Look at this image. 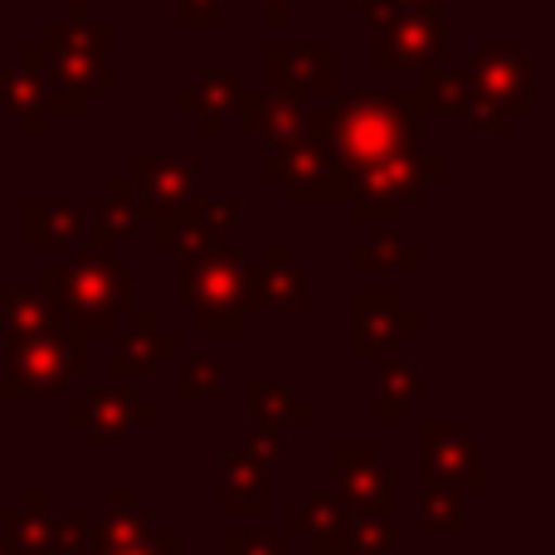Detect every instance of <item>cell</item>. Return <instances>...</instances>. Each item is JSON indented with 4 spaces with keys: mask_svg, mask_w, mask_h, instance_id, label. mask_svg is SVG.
Instances as JSON below:
<instances>
[{
    "mask_svg": "<svg viewBox=\"0 0 555 555\" xmlns=\"http://www.w3.org/2000/svg\"><path fill=\"white\" fill-rule=\"evenodd\" d=\"M420 117L424 113L414 93H341L336 113L307 117V137L332 146L346 171H356L365 162L410 152L420 137Z\"/></svg>",
    "mask_w": 555,
    "mask_h": 555,
    "instance_id": "6da1fadb",
    "label": "cell"
},
{
    "mask_svg": "<svg viewBox=\"0 0 555 555\" xmlns=\"http://www.w3.org/2000/svg\"><path fill=\"white\" fill-rule=\"evenodd\" d=\"M44 297L59 312V322L88 336L113 332L137 307L132 278H127L122 263L103 249H83V244H78V254H68L64 263H54L44 273Z\"/></svg>",
    "mask_w": 555,
    "mask_h": 555,
    "instance_id": "7a4b0ae2",
    "label": "cell"
},
{
    "mask_svg": "<svg viewBox=\"0 0 555 555\" xmlns=\"http://www.w3.org/2000/svg\"><path fill=\"white\" fill-rule=\"evenodd\" d=\"M244 283H249V259L224 240L176 254V293L210 336H244V326H249Z\"/></svg>",
    "mask_w": 555,
    "mask_h": 555,
    "instance_id": "3957f363",
    "label": "cell"
},
{
    "mask_svg": "<svg viewBox=\"0 0 555 555\" xmlns=\"http://www.w3.org/2000/svg\"><path fill=\"white\" fill-rule=\"evenodd\" d=\"M93 336L64 326L49 341H29V346H5V375H0V400L10 404H29V400H54L68 395L78 380L88 375L93 361Z\"/></svg>",
    "mask_w": 555,
    "mask_h": 555,
    "instance_id": "277c9868",
    "label": "cell"
},
{
    "mask_svg": "<svg viewBox=\"0 0 555 555\" xmlns=\"http://www.w3.org/2000/svg\"><path fill=\"white\" fill-rule=\"evenodd\" d=\"M443 176V156H420L410 152H395L380 156V162H365L351 171V220L356 224H390L400 220V210H410L414 201L424 195V185L439 181Z\"/></svg>",
    "mask_w": 555,
    "mask_h": 555,
    "instance_id": "5b68a950",
    "label": "cell"
},
{
    "mask_svg": "<svg viewBox=\"0 0 555 555\" xmlns=\"http://www.w3.org/2000/svg\"><path fill=\"white\" fill-rule=\"evenodd\" d=\"M269 181L283 185L293 201H346L351 195V171L341 166V156L307 132L269 156Z\"/></svg>",
    "mask_w": 555,
    "mask_h": 555,
    "instance_id": "8992f818",
    "label": "cell"
},
{
    "mask_svg": "<svg viewBox=\"0 0 555 555\" xmlns=\"http://www.w3.org/2000/svg\"><path fill=\"white\" fill-rule=\"evenodd\" d=\"M64 420L88 429L93 443H127L137 429L156 424V404L146 395H137L132 380H107L93 385L88 395H78V400H68Z\"/></svg>",
    "mask_w": 555,
    "mask_h": 555,
    "instance_id": "52a82bcc",
    "label": "cell"
},
{
    "mask_svg": "<svg viewBox=\"0 0 555 555\" xmlns=\"http://www.w3.org/2000/svg\"><path fill=\"white\" fill-rule=\"evenodd\" d=\"M351 312H356V336H351V351L375 361V356L395 351L400 341L424 332V312H414L400 293L390 287H365V293L351 297Z\"/></svg>",
    "mask_w": 555,
    "mask_h": 555,
    "instance_id": "ba28073f",
    "label": "cell"
},
{
    "mask_svg": "<svg viewBox=\"0 0 555 555\" xmlns=\"http://www.w3.org/2000/svg\"><path fill=\"white\" fill-rule=\"evenodd\" d=\"M244 307L263 317H302L312 312V283L293 263L283 244H273L259 263H249V283H244Z\"/></svg>",
    "mask_w": 555,
    "mask_h": 555,
    "instance_id": "9c48e42d",
    "label": "cell"
},
{
    "mask_svg": "<svg viewBox=\"0 0 555 555\" xmlns=\"http://www.w3.org/2000/svg\"><path fill=\"white\" fill-rule=\"evenodd\" d=\"M420 468L429 478H443V482H459L463 492H482L492 488V473H488V459H482L478 439L463 434L459 424H439L429 420L420 434Z\"/></svg>",
    "mask_w": 555,
    "mask_h": 555,
    "instance_id": "30bf717a",
    "label": "cell"
},
{
    "mask_svg": "<svg viewBox=\"0 0 555 555\" xmlns=\"http://www.w3.org/2000/svg\"><path fill=\"white\" fill-rule=\"evenodd\" d=\"M332 478L336 492L351 502L356 512L375 507V512H400V482L385 468V459L371 449V443H336L332 449Z\"/></svg>",
    "mask_w": 555,
    "mask_h": 555,
    "instance_id": "8fae6325",
    "label": "cell"
},
{
    "mask_svg": "<svg viewBox=\"0 0 555 555\" xmlns=\"http://www.w3.org/2000/svg\"><path fill=\"white\" fill-rule=\"evenodd\" d=\"M468 88L478 103H492L502 113H531V93H537V74H531V59L517 49H482L473 54V64L463 68Z\"/></svg>",
    "mask_w": 555,
    "mask_h": 555,
    "instance_id": "7c38bea8",
    "label": "cell"
},
{
    "mask_svg": "<svg viewBox=\"0 0 555 555\" xmlns=\"http://www.w3.org/2000/svg\"><path fill=\"white\" fill-rule=\"evenodd\" d=\"M234 220H240L234 201H201V195H185L181 205L152 215L156 244L166 254H191V249H205V244H220Z\"/></svg>",
    "mask_w": 555,
    "mask_h": 555,
    "instance_id": "4fadbf2b",
    "label": "cell"
},
{
    "mask_svg": "<svg viewBox=\"0 0 555 555\" xmlns=\"http://www.w3.org/2000/svg\"><path fill=\"white\" fill-rule=\"evenodd\" d=\"M380 29V68H429L443 54V20L434 5H395Z\"/></svg>",
    "mask_w": 555,
    "mask_h": 555,
    "instance_id": "5bb4252c",
    "label": "cell"
},
{
    "mask_svg": "<svg viewBox=\"0 0 555 555\" xmlns=\"http://www.w3.org/2000/svg\"><path fill=\"white\" fill-rule=\"evenodd\" d=\"M0 103H5L10 113L20 117V127H25L29 137H35V132H44V117L49 113H83L88 98L54 88L44 74H39L35 59H20L15 74L0 78Z\"/></svg>",
    "mask_w": 555,
    "mask_h": 555,
    "instance_id": "9a60e30c",
    "label": "cell"
},
{
    "mask_svg": "<svg viewBox=\"0 0 555 555\" xmlns=\"http://www.w3.org/2000/svg\"><path fill=\"white\" fill-rule=\"evenodd\" d=\"M166 361H181V336L166 332L152 312H127V326L117 332V351L107 361L113 380H137L146 371H162Z\"/></svg>",
    "mask_w": 555,
    "mask_h": 555,
    "instance_id": "2e32d148",
    "label": "cell"
},
{
    "mask_svg": "<svg viewBox=\"0 0 555 555\" xmlns=\"http://www.w3.org/2000/svg\"><path fill=\"white\" fill-rule=\"evenodd\" d=\"M287 531L307 541L312 555H351V531H356V507L336 488H317L307 507L287 517Z\"/></svg>",
    "mask_w": 555,
    "mask_h": 555,
    "instance_id": "e0dca14e",
    "label": "cell"
},
{
    "mask_svg": "<svg viewBox=\"0 0 555 555\" xmlns=\"http://www.w3.org/2000/svg\"><path fill=\"white\" fill-rule=\"evenodd\" d=\"M195 176H201V166L185 162V156H137L127 191H132L142 220H152V215L181 205L185 195H195Z\"/></svg>",
    "mask_w": 555,
    "mask_h": 555,
    "instance_id": "ac0fdd59",
    "label": "cell"
},
{
    "mask_svg": "<svg viewBox=\"0 0 555 555\" xmlns=\"http://www.w3.org/2000/svg\"><path fill=\"white\" fill-rule=\"evenodd\" d=\"M88 205L74 201H25L20 205V244L25 249H78Z\"/></svg>",
    "mask_w": 555,
    "mask_h": 555,
    "instance_id": "d6986e66",
    "label": "cell"
},
{
    "mask_svg": "<svg viewBox=\"0 0 555 555\" xmlns=\"http://www.w3.org/2000/svg\"><path fill=\"white\" fill-rule=\"evenodd\" d=\"M240 117H244V127H249L254 137H263V142L273 146H287V142H297V137L307 132V107H302V98H293V93H278V88H269V93H240Z\"/></svg>",
    "mask_w": 555,
    "mask_h": 555,
    "instance_id": "ffe728a7",
    "label": "cell"
},
{
    "mask_svg": "<svg viewBox=\"0 0 555 555\" xmlns=\"http://www.w3.org/2000/svg\"><path fill=\"white\" fill-rule=\"evenodd\" d=\"M142 210H137L132 191H127V176L113 181L93 205H88V224H83V249H103L113 254L117 244H127L137 230H142Z\"/></svg>",
    "mask_w": 555,
    "mask_h": 555,
    "instance_id": "44dd1931",
    "label": "cell"
},
{
    "mask_svg": "<svg viewBox=\"0 0 555 555\" xmlns=\"http://www.w3.org/2000/svg\"><path fill=\"white\" fill-rule=\"evenodd\" d=\"M152 531H162V517L146 512L132 488H117L113 498L103 502V512L93 517V546L103 555V551H117V546H132V541L152 537Z\"/></svg>",
    "mask_w": 555,
    "mask_h": 555,
    "instance_id": "7402d4cb",
    "label": "cell"
},
{
    "mask_svg": "<svg viewBox=\"0 0 555 555\" xmlns=\"http://www.w3.org/2000/svg\"><path fill=\"white\" fill-rule=\"evenodd\" d=\"M220 507L230 517H263L269 507V468L249 449L220 459Z\"/></svg>",
    "mask_w": 555,
    "mask_h": 555,
    "instance_id": "603a6c76",
    "label": "cell"
},
{
    "mask_svg": "<svg viewBox=\"0 0 555 555\" xmlns=\"http://www.w3.org/2000/svg\"><path fill=\"white\" fill-rule=\"evenodd\" d=\"M269 88L278 93H326L332 88V49L307 44V49H273L269 54Z\"/></svg>",
    "mask_w": 555,
    "mask_h": 555,
    "instance_id": "cb8c5ba5",
    "label": "cell"
},
{
    "mask_svg": "<svg viewBox=\"0 0 555 555\" xmlns=\"http://www.w3.org/2000/svg\"><path fill=\"white\" fill-rule=\"evenodd\" d=\"M0 326H5V346H29V341H49V336L64 332L59 312L49 307L44 293H29V287H10L0 297Z\"/></svg>",
    "mask_w": 555,
    "mask_h": 555,
    "instance_id": "d4e9b609",
    "label": "cell"
},
{
    "mask_svg": "<svg viewBox=\"0 0 555 555\" xmlns=\"http://www.w3.org/2000/svg\"><path fill=\"white\" fill-rule=\"evenodd\" d=\"M240 93H244V83L230 74V68H205L201 88L181 93V113H191L205 137H215V132H224V122H230Z\"/></svg>",
    "mask_w": 555,
    "mask_h": 555,
    "instance_id": "484cf974",
    "label": "cell"
},
{
    "mask_svg": "<svg viewBox=\"0 0 555 555\" xmlns=\"http://www.w3.org/2000/svg\"><path fill=\"white\" fill-rule=\"evenodd\" d=\"M244 395H249V420H259V424H283V429H293V424H312V400L297 395L287 380L254 375V380L244 385Z\"/></svg>",
    "mask_w": 555,
    "mask_h": 555,
    "instance_id": "4316f807",
    "label": "cell"
},
{
    "mask_svg": "<svg viewBox=\"0 0 555 555\" xmlns=\"http://www.w3.org/2000/svg\"><path fill=\"white\" fill-rule=\"evenodd\" d=\"M420 521L429 537H463L468 531V492L459 482H443L424 473L420 482Z\"/></svg>",
    "mask_w": 555,
    "mask_h": 555,
    "instance_id": "83f0119b",
    "label": "cell"
},
{
    "mask_svg": "<svg viewBox=\"0 0 555 555\" xmlns=\"http://www.w3.org/2000/svg\"><path fill=\"white\" fill-rule=\"evenodd\" d=\"M380 361V395H375V420L380 424H400L404 404H414L424 395V371L420 361H400L395 351L375 356Z\"/></svg>",
    "mask_w": 555,
    "mask_h": 555,
    "instance_id": "f1b7e54d",
    "label": "cell"
},
{
    "mask_svg": "<svg viewBox=\"0 0 555 555\" xmlns=\"http://www.w3.org/2000/svg\"><path fill=\"white\" fill-rule=\"evenodd\" d=\"M49 527H54V517L44 512V492L39 488H29L20 498V507L0 517V537L10 541L15 555H54L49 551Z\"/></svg>",
    "mask_w": 555,
    "mask_h": 555,
    "instance_id": "f546056e",
    "label": "cell"
},
{
    "mask_svg": "<svg viewBox=\"0 0 555 555\" xmlns=\"http://www.w3.org/2000/svg\"><path fill=\"white\" fill-rule=\"evenodd\" d=\"M351 259H356V269H371V273H390V269L414 273V269H424V249L420 244H404L400 234H380V240L361 244Z\"/></svg>",
    "mask_w": 555,
    "mask_h": 555,
    "instance_id": "4dcf8cb0",
    "label": "cell"
},
{
    "mask_svg": "<svg viewBox=\"0 0 555 555\" xmlns=\"http://www.w3.org/2000/svg\"><path fill=\"white\" fill-rule=\"evenodd\" d=\"M414 103H420V113H468V103H473L468 74H443V68L429 64V78L414 93Z\"/></svg>",
    "mask_w": 555,
    "mask_h": 555,
    "instance_id": "1f68e13d",
    "label": "cell"
},
{
    "mask_svg": "<svg viewBox=\"0 0 555 555\" xmlns=\"http://www.w3.org/2000/svg\"><path fill=\"white\" fill-rule=\"evenodd\" d=\"M220 390H224V365L215 356L181 361V375H176V400L181 404H210L220 400Z\"/></svg>",
    "mask_w": 555,
    "mask_h": 555,
    "instance_id": "d6a6232c",
    "label": "cell"
},
{
    "mask_svg": "<svg viewBox=\"0 0 555 555\" xmlns=\"http://www.w3.org/2000/svg\"><path fill=\"white\" fill-rule=\"evenodd\" d=\"M395 517H400V512H375V507L356 512L351 555H390L395 541H400V527H395Z\"/></svg>",
    "mask_w": 555,
    "mask_h": 555,
    "instance_id": "836d02e7",
    "label": "cell"
},
{
    "mask_svg": "<svg viewBox=\"0 0 555 555\" xmlns=\"http://www.w3.org/2000/svg\"><path fill=\"white\" fill-rule=\"evenodd\" d=\"M49 551L54 555H98L93 546V517H54L49 527Z\"/></svg>",
    "mask_w": 555,
    "mask_h": 555,
    "instance_id": "e575fe53",
    "label": "cell"
},
{
    "mask_svg": "<svg viewBox=\"0 0 555 555\" xmlns=\"http://www.w3.org/2000/svg\"><path fill=\"white\" fill-rule=\"evenodd\" d=\"M249 453L263 463V468H287L293 463V449H287V429L283 424H249Z\"/></svg>",
    "mask_w": 555,
    "mask_h": 555,
    "instance_id": "d590c367",
    "label": "cell"
},
{
    "mask_svg": "<svg viewBox=\"0 0 555 555\" xmlns=\"http://www.w3.org/2000/svg\"><path fill=\"white\" fill-rule=\"evenodd\" d=\"M220 555H287V537H278V531H230L220 541Z\"/></svg>",
    "mask_w": 555,
    "mask_h": 555,
    "instance_id": "8d00e7d4",
    "label": "cell"
},
{
    "mask_svg": "<svg viewBox=\"0 0 555 555\" xmlns=\"http://www.w3.org/2000/svg\"><path fill=\"white\" fill-rule=\"evenodd\" d=\"M103 555H181V537L176 531H152V537L132 541V546H117V551H103Z\"/></svg>",
    "mask_w": 555,
    "mask_h": 555,
    "instance_id": "74e56055",
    "label": "cell"
},
{
    "mask_svg": "<svg viewBox=\"0 0 555 555\" xmlns=\"http://www.w3.org/2000/svg\"><path fill=\"white\" fill-rule=\"evenodd\" d=\"M224 0H181V20L185 25H220Z\"/></svg>",
    "mask_w": 555,
    "mask_h": 555,
    "instance_id": "f35d334b",
    "label": "cell"
},
{
    "mask_svg": "<svg viewBox=\"0 0 555 555\" xmlns=\"http://www.w3.org/2000/svg\"><path fill=\"white\" fill-rule=\"evenodd\" d=\"M0 555H15V551H10V541H5V537H0Z\"/></svg>",
    "mask_w": 555,
    "mask_h": 555,
    "instance_id": "ab89813d",
    "label": "cell"
},
{
    "mask_svg": "<svg viewBox=\"0 0 555 555\" xmlns=\"http://www.w3.org/2000/svg\"><path fill=\"white\" fill-rule=\"evenodd\" d=\"M68 5H93V0H68Z\"/></svg>",
    "mask_w": 555,
    "mask_h": 555,
    "instance_id": "60d3db41",
    "label": "cell"
},
{
    "mask_svg": "<svg viewBox=\"0 0 555 555\" xmlns=\"http://www.w3.org/2000/svg\"><path fill=\"white\" fill-rule=\"evenodd\" d=\"M351 5H371V0H351Z\"/></svg>",
    "mask_w": 555,
    "mask_h": 555,
    "instance_id": "b9f144b4",
    "label": "cell"
},
{
    "mask_svg": "<svg viewBox=\"0 0 555 555\" xmlns=\"http://www.w3.org/2000/svg\"><path fill=\"white\" fill-rule=\"evenodd\" d=\"M0 146H5V142H0Z\"/></svg>",
    "mask_w": 555,
    "mask_h": 555,
    "instance_id": "7bdbcfd3",
    "label": "cell"
}]
</instances>
